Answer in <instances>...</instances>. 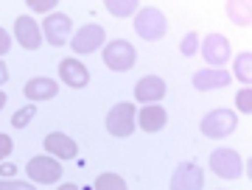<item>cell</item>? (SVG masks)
I'll list each match as a JSON object with an SVG mask.
<instances>
[{
  "label": "cell",
  "instance_id": "obj_1",
  "mask_svg": "<svg viewBox=\"0 0 252 190\" xmlns=\"http://www.w3.org/2000/svg\"><path fill=\"white\" fill-rule=\"evenodd\" d=\"M135 31L143 36L146 42H157V39H162V36H165V31H168V20H165V14H162L160 9L146 6V9L137 11Z\"/></svg>",
  "mask_w": 252,
  "mask_h": 190
},
{
  "label": "cell",
  "instance_id": "obj_2",
  "mask_svg": "<svg viewBox=\"0 0 252 190\" xmlns=\"http://www.w3.org/2000/svg\"><path fill=\"white\" fill-rule=\"evenodd\" d=\"M235 126H238V118H235V112H230V109H213L199 123L202 135L210 137V140H221V137L233 135Z\"/></svg>",
  "mask_w": 252,
  "mask_h": 190
},
{
  "label": "cell",
  "instance_id": "obj_3",
  "mask_svg": "<svg viewBox=\"0 0 252 190\" xmlns=\"http://www.w3.org/2000/svg\"><path fill=\"white\" fill-rule=\"evenodd\" d=\"M137 62V51L126 39H112L107 48H104V64H107L112 73H126L132 70Z\"/></svg>",
  "mask_w": 252,
  "mask_h": 190
},
{
  "label": "cell",
  "instance_id": "obj_4",
  "mask_svg": "<svg viewBox=\"0 0 252 190\" xmlns=\"http://www.w3.org/2000/svg\"><path fill=\"white\" fill-rule=\"evenodd\" d=\"M137 115H135V104H129V101H124V104H115V107L109 109L107 115V132L112 137H129L132 132H135V123Z\"/></svg>",
  "mask_w": 252,
  "mask_h": 190
},
{
  "label": "cell",
  "instance_id": "obj_5",
  "mask_svg": "<svg viewBox=\"0 0 252 190\" xmlns=\"http://www.w3.org/2000/svg\"><path fill=\"white\" fill-rule=\"evenodd\" d=\"M26 173L28 179L39 182V185H54V182L62 179V165H59V160H54V157H34V160H28L26 165Z\"/></svg>",
  "mask_w": 252,
  "mask_h": 190
},
{
  "label": "cell",
  "instance_id": "obj_6",
  "mask_svg": "<svg viewBox=\"0 0 252 190\" xmlns=\"http://www.w3.org/2000/svg\"><path fill=\"white\" fill-rule=\"evenodd\" d=\"M210 168H213V173L221 176V179H238L244 173L241 157L235 154L233 148H216V151L210 154Z\"/></svg>",
  "mask_w": 252,
  "mask_h": 190
},
{
  "label": "cell",
  "instance_id": "obj_7",
  "mask_svg": "<svg viewBox=\"0 0 252 190\" xmlns=\"http://www.w3.org/2000/svg\"><path fill=\"white\" fill-rule=\"evenodd\" d=\"M70 31H73V23H70L67 14H62V11L48 14L45 23H42V39L54 48H62L64 42H67V34H70Z\"/></svg>",
  "mask_w": 252,
  "mask_h": 190
},
{
  "label": "cell",
  "instance_id": "obj_8",
  "mask_svg": "<svg viewBox=\"0 0 252 190\" xmlns=\"http://www.w3.org/2000/svg\"><path fill=\"white\" fill-rule=\"evenodd\" d=\"M104 28L101 26H81L76 34L70 36V48L76 51V54H93V51H98L101 45H104Z\"/></svg>",
  "mask_w": 252,
  "mask_h": 190
},
{
  "label": "cell",
  "instance_id": "obj_9",
  "mask_svg": "<svg viewBox=\"0 0 252 190\" xmlns=\"http://www.w3.org/2000/svg\"><path fill=\"white\" fill-rule=\"evenodd\" d=\"M202 185H205V171L196 163H180L168 190H202Z\"/></svg>",
  "mask_w": 252,
  "mask_h": 190
},
{
  "label": "cell",
  "instance_id": "obj_10",
  "mask_svg": "<svg viewBox=\"0 0 252 190\" xmlns=\"http://www.w3.org/2000/svg\"><path fill=\"white\" fill-rule=\"evenodd\" d=\"M202 56L210 67H224L227 59H230V42L227 36L221 34H207L205 42H202Z\"/></svg>",
  "mask_w": 252,
  "mask_h": 190
},
{
  "label": "cell",
  "instance_id": "obj_11",
  "mask_svg": "<svg viewBox=\"0 0 252 190\" xmlns=\"http://www.w3.org/2000/svg\"><path fill=\"white\" fill-rule=\"evenodd\" d=\"M14 36L26 51H36L42 45V28L34 23V17H17L14 20Z\"/></svg>",
  "mask_w": 252,
  "mask_h": 190
},
{
  "label": "cell",
  "instance_id": "obj_12",
  "mask_svg": "<svg viewBox=\"0 0 252 190\" xmlns=\"http://www.w3.org/2000/svg\"><path fill=\"white\" fill-rule=\"evenodd\" d=\"M230 81H233V76H230L224 67H210V70L193 73V87H196V90H202V92L221 90V87H227Z\"/></svg>",
  "mask_w": 252,
  "mask_h": 190
},
{
  "label": "cell",
  "instance_id": "obj_13",
  "mask_svg": "<svg viewBox=\"0 0 252 190\" xmlns=\"http://www.w3.org/2000/svg\"><path fill=\"white\" fill-rule=\"evenodd\" d=\"M42 145H45L48 154L59 157V160H73V157L79 154V145L73 143L67 135H62V132H51V135H45Z\"/></svg>",
  "mask_w": 252,
  "mask_h": 190
},
{
  "label": "cell",
  "instance_id": "obj_14",
  "mask_svg": "<svg viewBox=\"0 0 252 190\" xmlns=\"http://www.w3.org/2000/svg\"><path fill=\"white\" fill-rule=\"evenodd\" d=\"M59 76H62V81L67 84V87H76V90L87 87V81H90V70H87L79 59H64V62L59 64Z\"/></svg>",
  "mask_w": 252,
  "mask_h": 190
},
{
  "label": "cell",
  "instance_id": "obj_15",
  "mask_svg": "<svg viewBox=\"0 0 252 190\" xmlns=\"http://www.w3.org/2000/svg\"><path fill=\"white\" fill-rule=\"evenodd\" d=\"M165 120H168V115H165V109H162L160 104H146V107L137 112V126L143 129V132H149V135L160 132V129L165 126Z\"/></svg>",
  "mask_w": 252,
  "mask_h": 190
},
{
  "label": "cell",
  "instance_id": "obj_16",
  "mask_svg": "<svg viewBox=\"0 0 252 190\" xmlns=\"http://www.w3.org/2000/svg\"><path fill=\"white\" fill-rule=\"evenodd\" d=\"M165 95V81H162L160 76H146L140 79L135 87V98L143 101V104H154V101H162Z\"/></svg>",
  "mask_w": 252,
  "mask_h": 190
},
{
  "label": "cell",
  "instance_id": "obj_17",
  "mask_svg": "<svg viewBox=\"0 0 252 190\" xmlns=\"http://www.w3.org/2000/svg\"><path fill=\"white\" fill-rule=\"evenodd\" d=\"M26 98L28 101H48L54 98L56 92H59V87H56L54 79H45V76H39V79H31V81L26 84Z\"/></svg>",
  "mask_w": 252,
  "mask_h": 190
},
{
  "label": "cell",
  "instance_id": "obj_18",
  "mask_svg": "<svg viewBox=\"0 0 252 190\" xmlns=\"http://www.w3.org/2000/svg\"><path fill=\"white\" fill-rule=\"evenodd\" d=\"M235 79L244 87H250V81H252V54L250 51H244V54L235 56Z\"/></svg>",
  "mask_w": 252,
  "mask_h": 190
},
{
  "label": "cell",
  "instance_id": "obj_19",
  "mask_svg": "<svg viewBox=\"0 0 252 190\" xmlns=\"http://www.w3.org/2000/svg\"><path fill=\"white\" fill-rule=\"evenodd\" d=\"M93 190H126V182L118 176V173H101Z\"/></svg>",
  "mask_w": 252,
  "mask_h": 190
},
{
  "label": "cell",
  "instance_id": "obj_20",
  "mask_svg": "<svg viewBox=\"0 0 252 190\" xmlns=\"http://www.w3.org/2000/svg\"><path fill=\"white\" fill-rule=\"evenodd\" d=\"M107 11L115 17H129L132 11H137L135 0H107Z\"/></svg>",
  "mask_w": 252,
  "mask_h": 190
},
{
  "label": "cell",
  "instance_id": "obj_21",
  "mask_svg": "<svg viewBox=\"0 0 252 190\" xmlns=\"http://www.w3.org/2000/svg\"><path fill=\"white\" fill-rule=\"evenodd\" d=\"M36 115V104H28V107H23V109H17L14 112V118H11V126L14 129H26L28 123H31V118Z\"/></svg>",
  "mask_w": 252,
  "mask_h": 190
},
{
  "label": "cell",
  "instance_id": "obj_22",
  "mask_svg": "<svg viewBox=\"0 0 252 190\" xmlns=\"http://www.w3.org/2000/svg\"><path fill=\"white\" fill-rule=\"evenodd\" d=\"M235 107H238V112H244V115L252 112V90L250 87H244V90L235 95Z\"/></svg>",
  "mask_w": 252,
  "mask_h": 190
},
{
  "label": "cell",
  "instance_id": "obj_23",
  "mask_svg": "<svg viewBox=\"0 0 252 190\" xmlns=\"http://www.w3.org/2000/svg\"><path fill=\"white\" fill-rule=\"evenodd\" d=\"M180 51H182V56H196V51H199V34H185Z\"/></svg>",
  "mask_w": 252,
  "mask_h": 190
},
{
  "label": "cell",
  "instance_id": "obj_24",
  "mask_svg": "<svg viewBox=\"0 0 252 190\" xmlns=\"http://www.w3.org/2000/svg\"><path fill=\"white\" fill-rule=\"evenodd\" d=\"M0 190H34V188L17 179H0Z\"/></svg>",
  "mask_w": 252,
  "mask_h": 190
},
{
  "label": "cell",
  "instance_id": "obj_25",
  "mask_svg": "<svg viewBox=\"0 0 252 190\" xmlns=\"http://www.w3.org/2000/svg\"><path fill=\"white\" fill-rule=\"evenodd\" d=\"M28 9H34V11H51V9H56V0H28Z\"/></svg>",
  "mask_w": 252,
  "mask_h": 190
},
{
  "label": "cell",
  "instance_id": "obj_26",
  "mask_svg": "<svg viewBox=\"0 0 252 190\" xmlns=\"http://www.w3.org/2000/svg\"><path fill=\"white\" fill-rule=\"evenodd\" d=\"M11 148H14L11 137H9V135H0V160H6V157L11 154Z\"/></svg>",
  "mask_w": 252,
  "mask_h": 190
},
{
  "label": "cell",
  "instance_id": "obj_27",
  "mask_svg": "<svg viewBox=\"0 0 252 190\" xmlns=\"http://www.w3.org/2000/svg\"><path fill=\"white\" fill-rule=\"evenodd\" d=\"M9 48H11V36L6 34L3 28H0V56H6V54H9Z\"/></svg>",
  "mask_w": 252,
  "mask_h": 190
},
{
  "label": "cell",
  "instance_id": "obj_28",
  "mask_svg": "<svg viewBox=\"0 0 252 190\" xmlns=\"http://www.w3.org/2000/svg\"><path fill=\"white\" fill-rule=\"evenodd\" d=\"M9 81V70H6V64L0 62V84H6Z\"/></svg>",
  "mask_w": 252,
  "mask_h": 190
},
{
  "label": "cell",
  "instance_id": "obj_29",
  "mask_svg": "<svg viewBox=\"0 0 252 190\" xmlns=\"http://www.w3.org/2000/svg\"><path fill=\"white\" fill-rule=\"evenodd\" d=\"M0 171L6 173V176H11V173L17 171V168H14V165H9V163H6V165H3V168H0Z\"/></svg>",
  "mask_w": 252,
  "mask_h": 190
},
{
  "label": "cell",
  "instance_id": "obj_30",
  "mask_svg": "<svg viewBox=\"0 0 252 190\" xmlns=\"http://www.w3.org/2000/svg\"><path fill=\"white\" fill-rule=\"evenodd\" d=\"M59 190H81V188H79V185H73V182H67V185H62Z\"/></svg>",
  "mask_w": 252,
  "mask_h": 190
},
{
  "label": "cell",
  "instance_id": "obj_31",
  "mask_svg": "<svg viewBox=\"0 0 252 190\" xmlns=\"http://www.w3.org/2000/svg\"><path fill=\"white\" fill-rule=\"evenodd\" d=\"M6 101H9V98H6V95H3V92H0V109L6 107Z\"/></svg>",
  "mask_w": 252,
  "mask_h": 190
}]
</instances>
